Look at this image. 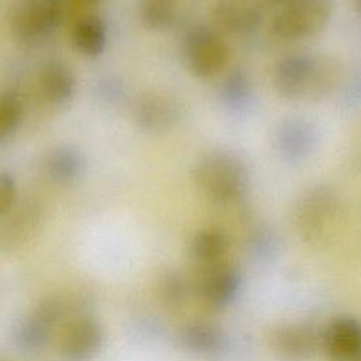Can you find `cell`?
<instances>
[{
  "instance_id": "cell-1",
  "label": "cell",
  "mask_w": 361,
  "mask_h": 361,
  "mask_svg": "<svg viewBox=\"0 0 361 361\" xmlns=\"http://www.w3.org/2000/svg\"><path fill=\"white\" fill-rule=\"evenodd\" d=\"M338 72L324 56L295 52L282 56L274 68L272 83L275 90L290 100L320 97L329 93Z\"/></svg>"
},
{
  "instance_id": "cell-2",
  "label": "cell",
  "mask_w": 361,
  "mask_h": 361,
  "mask_svg": "<svg viewBox=\"0 0 361 361\" xmlns=\"http://www.w3.org/2000/svg\"><path fill=\"white\" fill-rule=\"evenodd\" d=\"M197 189L217 204L240 202L250 185V172L240 155L230 149H212L202 155L192 172Z\"/></svg>"
},
{
  "instance_id": "cell-3",
  "label": "cell",
  "mask_w": 361,
  "mask_h": 361,
  "mask_svg": "<svg viewBox=\"0 0 361 361\" xmlns=\"http://www.w3.org/2000/svg\"><path fill=\"white\" fill-rule=\"evenodd\" d=\"M79 303L82 300L68 295H54L42 299L14 327V341L20 348L27 351L41 350L49 343L55 327L63 320H68V316L76 317L83 314L78 312L82 306Z\"/></svg>"
},
{
  "instance_id": "cell-4",
  "label": "cell",
  "mask_w": 361,
  "mask_h": 361,
  "mask_svg": "<svg viewBox=\"0 0 361 361\" xmlns=\"http://www.w3.org/2000/svg\"><path fill=\"white\" fill-rule=\"evenodd\" d=\"M68 11L65 0H16L8 24L13 35L24 44H35L49 37Z\"/></svg>"
},
{
  "instance_id": "cell-5",
  "label": "cell",
  "mask_w": 361,
  "mask_h": 361,
  "mask_svg": "<svg viewBox=\"0 0 361 361\" xmlns=\"http://www.w3.org/2000/svg\"><path fill=\"white\" fill-rule=\"evenodd\" d=\"M331 0H289L271 23V31L283 41H300L319 34L330 21Z\"/></svg>"
},
{
  "instance_id": "cell-6",
  "label": "cell",
  "mask_w": 361,
  "mask_h": 361,
  "mask_svg": "<svg viewBox=\"0 0 361 361\" xmlns=\"http://www.w3.org/2000/svg\"><path fill=\"white\" fill-rule=\"evenodd\" d=\"M182 54L188 69L200 79L217 76L230 61L226 41L206 25H193L186 31L182 39Z\"/></svg>"
},
{
  "instance_id": "cell-7",
  "label": "cell",
  "mask_w": 361,
  "mask_h": 361,
  "mask_svg": "<svg viewBox=\"0 0 361 361\" xmlns=\"http://www.w3.org/2000/svg\"><path fill=\"white\" fill-rule=\"evenodd\" d=\"M182 117L176 99L162 92H144L133 103V118L138 128L151 134L171 131Z\"/></svg>"
},
{
  "instance_id": "cell-8",
  "label": "cell",
  "mask_w": 361,
  "mask_h": 361,
  "mask_svg": "<svg viewBox=\"0 0 361 361\" xmlns=\"http://www.w3.org/2000/svg\"><path fill=\"white\" fill-rule=\"evenodd\" d=\"M104 330L102 324L87 314L71 319L61 334L59 354L65 361H89L102 348Z\"/></svg>"
},
{
  "instance_id": "cell-9",
  "label": "cell",
  "mask_w": 361,
  "mask_h": 361,
  "mask_svg": "<svg viewBox=\"0 0 361 361\" xmlns=\"http://www.w3.org/2000/svg\"><path fill=\"white\" fill-rule=\"evenodd\" d=\"M44 209L31 199L16 206L0 217V250H16L28 243L42 224Z\"/></svg>"
},
{
  "instance_id": "cell-10",
  "label": "cell",
  "mask_w": 361,
  "mask_h": 361,
  "mask_svg": "<svg viewBox=\"0 0 361 361\" xmlns=\"http://www.w3.org/2000/svg\"><path fill=\"white\" fill-rule=\"evenodd\" d=\"M322 340L331 361H354L361 357V322L350 316L337 317L329 323Z\"/></svg>"
},
{
  "instance_id": "cell-11",
  "label": "cell",
  "mask_w": 361,
  "mask_h": 361,
  "mask_svg": "<svg viewBox=\"0 0 361 361\" xmlns=\"http://www.w3.org/2000/svg\"><path fill=\"white\" fill-rule=\"evenodd\" d=\"M213 18L221 30L230 34H247L261 21V11L251 0H219Z\"/></svg>"
},
{
  "instance_id": "cell-12",
  "label": "cell",
  "mask_w": 361,
  "mask_h": 361,
  "mask_svg": "<svg viewBox=\"0 0 361 361\" xmlns=\"http://www.w3.org/2000/svg\"><path fill=\"white\" fill-rule=\"evenodd\" d=\"M241 286V274L237 268L216 264L200 283L202 298L213 307H224L234 300Z\"/></svg>"
},
{
  "instance_id": "cell-13",
  "label": "cell",
  "mask_w": 361,
  "mask_h": 361,
  "mask_svg": "<svg viewBox=\"0 0 361 361\" xmlns=\"http://www.w3.org/2000/svg\"><path fill=\"white\" fill-rule=\"evenodd\" d=\"M39 85L44 97L54 106L66 104L75 94L76 78L69 65L63 61H48L39 76Z\"/></svg>"
},
{
  "instance_id": "cell-14",
  "label": "cell",
  "mask_w": 361,
  "mask_h": 361,
  "mask_svg": "<svg viewBox=\"0 0 361 361\" xmlns=\"http://www.w3.org/2000/svg\"><path fill=\"white\" fill-rule=\"evenodd\" d=\"M83 154L72 145H59L52 148L44 159L47 175L58 183H72L85 171Z\"/></svg>"
},
{
  "instance_id": "cell-15",
  "label": "cell",
  "mask_w": 361,
  "mask_h": 361,
  "mask_svg": "<svg viewBox=\"0 0 361 361\" xmlns=\"http://www.w3.org/2000/svg\"><path fill=\"white\" fill-rule=\"evenodd\" d=\"M72 42L78 52L85 56H99L107 42V27L102 17L85 14L76 18L72 27Z\"/></svg>"
},
{
  "instance_id": "cell-16",
  "label": "cell",
  "mask_w": 361,
  "mask_h": 361,
  "mask_svg": "<svg viewBox=\"0 0 361 361\" xmlns=\"http://www.w3.org/2000/svg\"><path fill=\"white\" fill-rule=\"evenodd\" d=\"M275 348L288 360H305L316 347V333L307 324H288L275 331Z\"/></svg>"
},
{
  "instance_id": "cell-17",
  "label": "cell",
  "mask_w": 361,
  "mask_h": 361,
  "mask_svg": "<svg viewBox=\"0 0 361 361\" xmlns=\"http://www.w3.org/2000/svg\"><path fill=\"white\" fill-rule=\"evenodd\" d=\"M228 250V237L219 228H204L195 234L190 243L192 257L204 265H216Z\"/></svg>"
},
{
  "instance_id": "cell-18",
  "label": "cell",
  "mask_w": 361,
  "mask_h": 361,
  "mask_svg": "<svg viewBox=\"0 0 361 361\" xmlns=\"http://www.w3.org/2000/svg\"><path fill=\"white\" fill-rule=\"evenodd\" d=\"M183 345L197 354H214L224 345L223 331L212 323H193L182 333Z\"/></svg>"
},
{
  "instance_id": "cell-19",
  "label": "cell",
  "mask_w": 361,
  "mask_h": 361,
  "mask_svg": "<svg viewBox=\"0 0 361 361\" xmlns=\"http://www.w3.org/2000/svg\"><path fill=\"white\" fill-rule=\"evenodd\" d=\"M138 14L149 30H166L178 18L179 0H140Z\"/></svg>"
},
{
  "instance_id": "cell-20",
  "label": "cell",
  "mask_w": 361,
  "mask_h": 361,
  "mask_svg": "<svg viewBox=\"0 0 361 361\" xmlns=\"http://www.w3.org/2000/svg\"><path fill=\"white\" fill-rule=\"evenodd\" d=\"M313 142V135L310 127L300 121L286 123L279 133L278 144L282 154L288 158H300L303 154H307Z\"/></svg>"
},
{
  "instance_id": "cell-21",
  "label": "cell",
  "mask_w": 361,
  "mask_h": 361,
  "mask_svg": "<svg viewBox=\"0 0 361 361\" xmlns=\"http://www.w3.org/2000/svg\"><path fill=\"white\" fill-rule=\"evenodd\" d=\"M334 203L333 193L326 188H316L309 190L300 203V219L309 227H314L320 220L323 221L331 212Z\"/></svg>"
},
{
  "instance_id": "cell-22",
  "label": "cell",
  "mask_w": 361,
  "mask_h": 361,
  "mask_svg": "<svg viewBox=\"0 0 361 361\" xmlns=\"http://www.w3.org/2000/svg\"><path fill=\"white\" fill-rule=\"evenodd\" d=\"M23 117L20 99L13 93L0 94V141L8 138L18 127Z\"/></svg>"
},
{
  "instance_id": "cell-23",
  "label": "cell",
  "mask_w": 361,
  "mask_h": 361,
  "mask_svg": "<svg viewBox=\"0 0 361 361\" xmlns=\"http://www.w3.org/2000/svg\"><path fill=\"white\" fill-rule=\"evenodd\" d=\"M17 199V186L14 178L0 171V217L7 214L14 206Z\"/></svg>"
},
{
  "instance_id": "cell-24",
  "label": "cell",
  "mask_w": 361,
  "mask_h": 361,
  "mask_svg": "<svg viewBox=\"0 0 361 361\" xmlns=\"http://www.w3.org/2000/svg\"><path fill=\"white\" fill-rule=\"evenodd\" d=\"M162 295L169 302H176L180 299V296L183 295V290H182L180 279L176 275H169V276L164 278Z\"/></svg>"
},
{
  "instance_id": "cell-25",
  "label": "cell",
  "mask_w": 361,
  "mask_h": 361,
  "mask_svg": "<svg viewBox=\"0 0 361 361\" xmlns=\"http://www.w3.org/2000/svg\"><path fill=\"white\" fill-rule=\"evenodd\" d=\"M68 4V8L73 7V8H79V7H87V6H93L100 0H65Z\"/></svg>"
},
{
  "instance_id": "cell-26",
  "label": "cell",
  "mask_w": 361,
  "mask_h": 361,
  "mask_svg": "<svg viewBox=\"0 0 361 361\" xmlns=\"http://www.w3.org/2000/svg\"><path fill=\"white\" fill-rule=\"evenodd\" d=\"M268 1H269V3H274V4H281V6H282V4L288 3L289 0H268Z\"/></svg>"
},
{
  "instance_id": "cell-27",
  "label": "cell",
  "mask_w": 361,
  "mask_h": 361,
  "mask_svg": "<svg viewBox=\"0 0 361 361\" xmlns=\"http://www.w3.org/2000/svg\"><path fill=\"white\" fill-rule=\"evenodd\" d=\"M357 1V6H358V8H360V11H361V0H355Z\"/></svg>"
}]
</instances>
